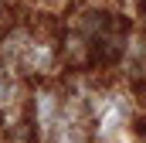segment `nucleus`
<instances>
[{"label":"nucleus","mask_w":146,"mask_h":143,"mask_svg":"<svg viewBox=\"0 0 146 143\" xmlns=\"http://www.w3.org/2000/svg\"><path fill=\"white\" fill-rule=\"evenodd\" d=\"M88 112H92V140L119 143L133 126L136 106H133V96L119 85H92Z\"/></svg>","instance_id":"nucleus-1"},{"label":"nucleus","mask_w":146,"mask_h":143,"mask_svg":"<svg viewBox=\"0 0 146 143\" xmlns=\"http://www.w3.org/2000/svg\"><path fill=\"white\" fill-rule=\"evenodd\" d=\"M27 78L21 75L17 65L0 58V130H14L27 116Z\"/></svg>","instance_id":"nucleus-2"},{"label":"nucleus","mask_w":146,"mask_h":143,"mask_svg":"<svg viewBox=\"0 0 146 143\" xmlns=\"http://www.w3.org/2000/svg\"><path fill=\"white\" fill-rule=\"evenodd\" d=\"M115 3H119V7H129V10H139L146 0H115Z\"/></svg>","instance_id":"nucleus-3"},{"label":"nucleus","mask_w":146,"mask_h":143,"mask_svg":"<svg viewBox=\"0 0 146 143\" xmlns=\"http://www.w3.org/2000/svg\"><path fill=\"white\" fill-rule=\"evenodd\" d=\"M37 3H58V0H37Z\"/></svg>","instance_id":"nucleus-4"},{"label":"nucleus","mask_w":146,"mask_h":143,"mask_svg":"<svg viewBox=\"0 0 146 143\" xmlns=\"http://www.w3.org/2000/svg\"><path fill=\"white\" fill-rule=\"evenodd\" d=\"M92 143H102V140H92Z\"/></svg>","instance_id":"nucleus-5"}]
</instances>
